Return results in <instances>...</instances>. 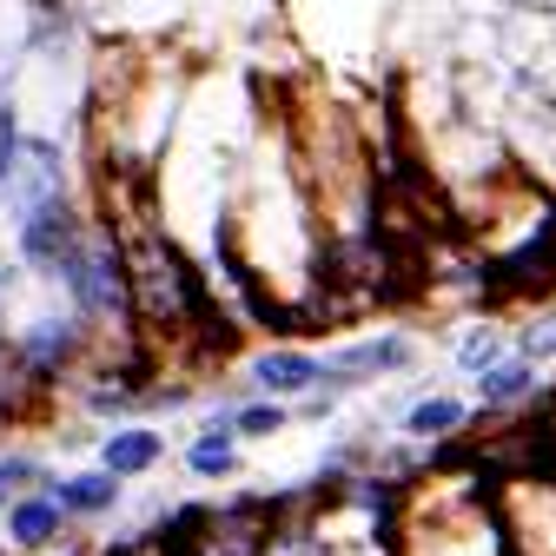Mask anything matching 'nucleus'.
I'll return each mask as SVG.
<instances>
[{"instance_id": "f257e3e1", "label": "nucleus", "mask_w": 556, "mask_h": 556, "mask_svg": "<svg viewBox=\"0 0 556 556\" xmlns=\"http://www.w3.org/2000/svg\"><path fill=\"white\" fill-rule=\"evenodd\" d=\"M0 192H8V205L27 219L53 213L60 205V153L47 147V139H14L8 132V153H0Z\"/></svg>"}, {"instance_id": "f03ea898", "label": "nucleus", "mask_w": 556, "mask_h": 556, "mask_svg": "<svg viewBox=\"0 0 556 556\" xmlns=\"http://www.w3.org/2000/svg\"><path fill=\"white\" fill-rule=\"evenodd\" d=\"M66 286H74V299L87 305V312H126L132 305V271H126V258L113 252V245H100V239H80V252L66 258Z\"/></svg>"}, {"instance_id": "7ed1b4c3", "label": "nucleus", "mask_w": 556, "mask_h": 556, "mask_svg": "<svg viewBox=\"0 0 556 556\" xmlns=\"http://www.w3.org/2000/svg\"><path fill=\"white\" fill-rule=\"evenodd\" d=\"M60 523H66L60 497H21V504L8 510V536H14L21 549H47V543L60 536Z\"/></svg>"}, {"instance_id": "20e7f679", "label": "nucleus", "mask_w": 556, "mask_h": 556, "mask_svg": "<svg viewBox=\"0 0 556 556\" xmlns=\"http://www.w3.org/2000/svg\"><path fill=\"white\" fill-rule=\"evenodd\" d=\"M410 365V344L404 338H371V344H358V352H344L325 378L331 384H352V378H365V371H404Z\"/></svg>"}, {"instance_id": "39448f33", "label": "nucleus", "mask_w": 556, "mask_h": 556, "mask_svg": "<svg viewBox=\"0 0 556 556\" xmlns=\"http://www.w3.org/2000/svg\"><path fill=\"white\" fill-rule=\"evenodd\" d=\"M53 497H60L66 517H100V510H113V497H119V477H113V470L66 477V483H53Z\"/></svg>"}, {"instance_id": "423d86ee", "label": "nucleus", "mask_w": 556, "mask_h": 556, "mask_svg": "<svg viewBox=\"0 0 556 556\" xmlns=\"http://www.w3.org/2000/svg\"><path fill=\"white\" fill-rule=\"evenodd\" d=\"M252 378H258L265 391H312V384L325 378V365L305 358V352H265V358L252 365Z\"/></svg>"}, {"instance_id": "0eeeda50", "label": "nucleus", "mask_w": 556, "mask_h": 556, "mask_svg": "<svg viewBox=\"0 0 556 556\" xmlns=\"http://www.w3.org/2000/svg\"><path fill=\"white\" fill-rule=\"evenodd\" d=\"M100 464H106L113 477H139V470H153V464H160V431H113V438H106V451H100Z\"/></svg>"}, {"instance_id": "6e6552de", "label": "nucleus", "mask_w": 556, "mask_h": 556, "mask_svg": "<svg viewBox=\"0 0 556 556\" xmlns=\"http://www.w3.org/2000/svg\"><path fill=\"white\" fill-rule=\"evenodd\" d=\"M66 352H74V325H40L34 338H27V352H21V365L27 371H53V365H66Z\"/></svg>"}, {"instance_id": "1a4fd4ad", "label": "nucleus", "mask_w": 556, "mask_h": 556, "mask_svg": "<svg viewBox=\"0 0 556 556\" xmlns=\"http://www.w3.org/2000/svg\"><path fill=\"white\" fill-rule=\"evenodd\" d=\"M457 425H464V404L457 397H425V404H410V417H404L410 438H444Z\"/></svg>"}, {"instance_id": "9d476101", "label": "nucleus", "mask_w": 556, "mask_h": 556, "mask_svg": "<svg viewBox=\"0 0 556 556\" xmlns=\"http://www.w3.org/2000/svg\"><path fill=\"white\" fill-rule=\"evenodd\" d=\"M232 464H239V451H232V425H213V431L192 444V470H199V477H226Z\"/></svg>"}, {"instance_id": "9b49d317", "label": "nucleus", "mask_w": 556, "mask_h": 556, "mask_svg": "<svg viewBox=\"0 0 556 556\" xmlns=\"http://www.w3.org/2000/svg\"><path fill=\"white\" fill-rule=\"evenodd\" d=\"M530 378H536V365H530V358H510V365H497V371H483V397L504 404V397L530 391Z\"/></svg>"}, {"instance_id": "f8f14e48", "label": "nucleus", "mask_w": 556, "mask_h": 556, "mask_svg": "<svg viewBox=\"0 0 556 556\" xmlns=\"http://www.w3.org/2000/svg\"><path fill=\"white\" fill-rule=\"evenodd\" d=\"M497 352H504L497 331H470V338H464V352H457V365L483 378V371H497Z\"/></svg>"}, {"instance_id": "ddd939ff", "label": "nucleus", "mask_w": 556, "mask_h": 556, "mask_svg": "<svg viewBox=\"0 0 556 556\" xmlns=\"http://www.w3.org/2000/svg\"><path fill=\"white\" fill-rule=\"evenodd\" d=\"M278 425H286V410H278V404H245V410L232 417V431H239V438H271Z\"/></svg>"}, {"instance_id": "4468645a", "label": "nucleus", "mask_w": 556, "mask_h": 556, "mask_svg": "<svg viewBox=\"0 0 556 556\" xmlns=\"http://www.w3.org/2000/svg\"><path fill=\"white\" fill-rule=\"evenodd\" d=\"M549 352H556V325H543V331H530V338H523V358H530V365H536V358H549Z\"/></svg>"}, {"instance_id": "2eb2a0df", "label": "nucleus", "mask_w": 556, "mask_h": 556, "mask_svg": "<svg viewBox=\"0 0 556 556\" xmlns=\"http://www.w3.org/2000/svg\"><path fill=\"white\" fill-rule=\"evenodd\" d=\"M8 371H14V358H8V344H0V404H8Z\"/></svg>"}]
</instances>
